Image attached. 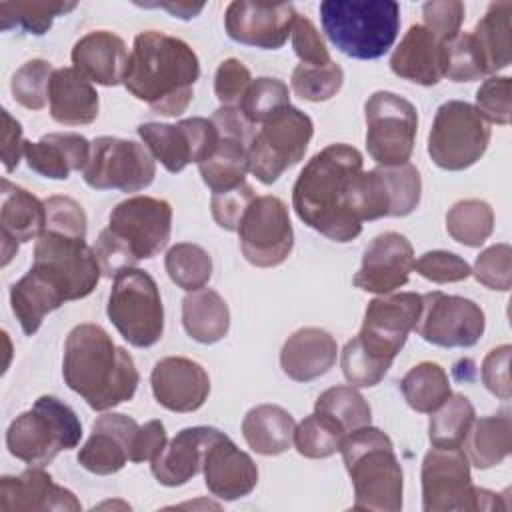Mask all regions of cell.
<instances>
[{"label": "cell", "instance_id": "6da1fadb", "mask_svg": "<svg viewBox=\"0 0 512 512\" xmlns=\"http://www.w3.org/2000/svg\"><path fill=\"white\" fill-rule=\"evenodd\" d=\"M362 154L350 144H328L300 170L292 188L298 218L334 242H352L362 232L354 208Z\"/></svg>", "mask_w": 512, "mask_h": 512}, {"label": "cell", "instance_id": "7a4b0ae2", "mask_svg": "<svg viewBox=\"0 0 512 512\" xmlns=\"http://www.w3.org/2000/svg\"><path fill=\"white\" fill-rule=\"evenodd\" d=\"M198 78L200 60L184 40L144 30L134 38L122 84L154 112L180 116L194 98Z\"/></svg>", "mask_w": 512, "mask_h": 512}, {"label": "cell", "instance_id": "3957f363", "mask_svg": "<svg viewBox=\"0 0 512 512\" xmlns=\"http://www.w3.org/2000/svg\"><path fill=\"white\" fill-rule=\"evenodd\" d=\"M62 376L96 412L132 400L140 382L132 356L92 322L74 326L66 336Z\"/></svg>", "mask_w": 512, "mask_h": 512}, {"label": "cell", "instance_id": "277c9868", "mask_svg": "<svg viewBox=\"0 0 512 512\" xmlns=\"http://www.w3.org/2000/svg\"><path fill=\"white\" fill-rule=\"evenodd\" d=\"M172 232V206L162 198L132 196L116 204L94 244V254L106 278L156 256Z\"/></svg>", "mask_w": 512, "mask_h": 512}, {"label": "cell", "instance_id": "5b68a950", "mask_svg": "<svg viewBox=\"0 0 512 512\" xmlns=\"http://www.w3.org/2000/svg\"><path fill=\"white\" fill-rule=\"evenodd\" d=\"M340 454L354 486V510H402V466L386 432L362 426L342 440Z\"/></svg>", "mask_w": 512, "mask_h": 512}, {"label": "cell", "instance_id": "8992f818", "mask_svg": "<svg viewBox=\"0 0 512 512\" xmlns=\"http://www.w3.org/2000/svg\"><path fill=\"white\" fill-rule=\"evenodd\" d=\"M318 12L328 40L356 60L384 56L400 32V4L394 0H324Z\"/></svg>", "mask_w": 512, "mask_h": 512}, {"label": "cell", "instance_id": "52a82bcc", "mask_svg": "<svg viewBox=\"0 0 512 512\" xmlns=\"http://www.w3.org/2000/svg\"><path fill=\"white\" fill-rule=\"evenodd\" d=\"M80 438L82 424L76 412L54 396H40L6 430L8 452L40 468L50 464L62 450L76 448Z\"/></svg>", "mask_w": 512, "mask_h": 512}, {"label": "cell", "instance_id": "ba28073f", "mask_svg": "<svg viewBox=\"0 0 512 512\" xmlns=\"http://www.w3.org/2000/svg\"><path fill=\"white\" fill-rule=\"evenodd\" d=\"M106 314L122 338L136 346H154L164 332V306L156 280L140 270L126 268L114 276Z\"/></svg>", "mask_w": 512, "mask_h": 512}, {"label": "cell", "instance_id": "9c48e42d", "mask_svg": "<svg viewBox=\"0 0 512 512\" xmlns=\"http://www.w3.org/2000/svg\"><path fill=\"white\" fill-rule=\"evenodd\" d=\"M490 124L464 100L444 102L434 116L428 134V154L442 170H466L486 152Z\"/></svg>", "mask_w": 512, "mask_h": 512}, {"label": "cell", "instance_id": "30bf717a", "mask_svg": "<svg viewBox=\"0 0 512 512\" xmlns=\"http://www.w3.org/2000/svg\"><path fill=\"white\" fill-rule=\"evenodd\" d=\"M312 118L296 106H286L268 118L248 146L250 172L262 184H274L284 170L298 164L312 140Z\"/></svg>", "mask_w": 512, "mask_h": 512}, {"label": "cell", "instance_id": "8fae6325", "mask_svg": "<svg viewBox=\"0 0 512 512\" xmlns=\"http://www.w3.org/2000/svg\"><path fill=\"white\" fill-rule=\"evenodd\" d=\"M32 270L42 274L64 300L86 298L98 284L102 270L86 238L44 230L34 244Z\"/></svg>", "mask_w": 512, "mask_h": 512}, {"label": "cell", "instance_id": "7c38bea8", "mask_svg": "<svg viewBox=\"0 0 512 512\" xmlns=\"http://www.w3.org/2000/svg\"><path fill=\"white\" fill-rule=\"evenodd\" d=\"M366 150L378 166H402L410 160L418 130V112L406 98L378 90L364 104Z\"/></svg>", "mask_w": 512, "mask_h": 512}, {"label": "cell", "instance_id": "4fadbf2b", "mask_svg": "<svg viewBox=\"0 0 512 512\" xmlns=\"http://www.w3.org/2000/svg\"><path fill=\"white\" fill-rule=\"evenodd\" d=\"M156 176L154 156L144 144L116 136L92 140L90 160L82 170L84 182L94 190L138 192Z\"/></svg>", "mask_w": 512, "mask_h": 512}, {"label": "cell", "instance_id": "5bb4252c", "mask_svg": "<svg viewBox=\"0 0 512 512\" xmlns=\"http://www.w3.org/2000/svg\"><path fill=\"white\" fill-rule=\"evenodd\" d=\"M238 238L244 258L252 266H280L294 246V230L286 204L272 194L256 196L238 224Z\"/></svg>", "mask_w": 512, "mask_h": 512}, {"label": "cell", "instance_id": "9a60e30c", "mask_svg": "<svg viewBox=\"0 0 512 512\" xmlns=\"http://www.w3.org/2000/svg\"><path fill=\"white\" fill-rule=\"evenodd\" d=\"M422 180L410 162L402 166H378L360 172L354 194V208L364 220L402 218L412 214L420 204Z\"/></svg>", "mask_w": 512, "mask_h": 512}, {"label": "cell", "instance_id": "2e32d148", "mask_svg": "<svg viewBox=\"0 0 512 512\" xmlns=\"http://www.w3.org/2000/svg\"><path fill=\"white\" fill-rule=\"evenodd\" d=\"M484 328V310L474 300L438 290L422 294L414 328L422 340L442 348H470L482 338Z\"/></svg>", "mask_w": 512, "mask_h": 512}, {"label": "cell", "instance_id": "e0dca14e", "mask_svg": "<svg viewBox=\"0 0 512 512\" xmlns=\"http://www.w3.org/2000/svg\"><path fill=\"white\" fill-rule=\"evenodd\" d=\"M138 136L150 154L172 174L182 172L190 162L206 160L216 144L218 130L208 118H186L178 124L144 122L138 126Z\"/></svg>", "mask_w": 512, "mask_h": 512}, {"label": "cell", "instance_id": "ac0fdd59", "mask_svg": "<svg viewBox=\"0 0 512 512\" xmlns=\"http://www.w3.org/2000/svg\"><path fill=\"white\" fill-rule=\"evenodd\" d=\"M420 478L424 512L472 510L474 484L462 448L432 446L422 460Z\"/></svg>", "mask_w": 512, "mask_h": 512}, {"label": "cell", "instance_id": "d6986e66", "mask_svg": "<svg viewBox=\"0 0 512 512\" xmlns=\"http://www.w3.org/2000/svg\"><path fill=\"white\" fill-rule=\"evenodd\" d=\"M296 10L290 2H230L224 14V28L228 36L246 46L262 50H278L288 40L296 22Z\"/></svg>", "mask_w": 512, "mask_h": 512}, {"label": "cell", "instance_id": "ffe728a7", "mask_svg": "<svg viewBox=\"0 0 512 512\" xmlns=\"http://www.w3.org/2000/svg\"><path fill=\"white\" fill-rule=\"evenodd\" d=\"M414 270V248L400 232L378 234L362 254L354 286L372 294H390L404 286Z\"/></svg>", "mask_w": 512, "mask_h": 512}, {"label": "cell", "instance_id": "44dd1931", "mask_svg": "<svg viewBox=\"0 0 512 512\" xmlns=\"http://www.w3.org/2000/svg\"><path fill=\"white\" fill-rule=\"evenodd\" d=\"M150 384L156 402L172 412H194L210 394L208 372L184 356L158 360L152 368Z\"/></svg>", "mask_w": 512, "mask_h": 512}, {"label": "cell", "instance_id": "7402d4cb", "mask_svg": "<svg viewBox=\"0 0 512 512\" xmlns=\"http://www.w3.org/2000/svg\"><path fill=\"white\" fill-rule=\"evenodd\" d=\"M0 510L2 512H40V510H82L80 500L68 488L40 466H32L18 476L0 478Z\"/></svg>", "mask_w": 512, "mask_h": 512}, {"label": "cell", "instance_id": "603a6c76", "mask_svg": "<svg viewBox=\"0 0 512 512\" xmlns=\"http://www.w3.org/2000/svg\"><path fill=\"white\" fill-rule=\"evenodd\" d=\"M138 424L126 414H102L92 424V434L78 452V462L92 474H116L130 460V446Z\"/></svg>", "mask_w": 512, "mask_h": 512}, {"label": "cell", "instance_id": "cb8c5ba5", "mask_svg": "<svg viewBox=\"0 0 512 512\" xmlns=\"http://www.w3.org/2000/svg\"><path fill=\"white\" fill-rule=\"evenodd\" d=\"M202 472L206 488L220 500L244 498L258 484V468L254 460L226 434L206 450Z\"/></svg>", "mask_w": 512, "mask_h": 512}, {"label": "cell", "instance_id": "d4e9b609", "mask_svg": "<svg viewBox=\"0 0 512 512\" xmlns=\"http://www.w3.org/2000/svg\"><path fill=\"white\" fill-rule=\"evenodd\" d=\"M224 432L212 426H192L180 430L160 454L150 460L154 478L164 486H182L192 480L204 464L206 450L216 442Z\"/></svg>", "mask_w": 512, "mask_h": 512}, {"label": "cell", "instance_id": "484cf974", "mask_svg": "<svg viewBox=\"0 0 512 512\" xmlns=\"http://www.w3.org/2000/svg\"><path fill=\"white\" fill-rule=\"evenodd\" d=\"M46 226V206L32 192L2 180V266L18 252V244L38 240Z\"/></svg>", "mask_w": 512, "mask_h": 512}, {"label": "cell", "instance_id": "4316f807", "mask_svg": "<svg viewBox=\"0 0 512 512\" xmlns=\"http://www.w3.org/2000/svg\"><path fill=\"white\" fill-rule=\"evenodd\" d=\"M338 344L322 328L306 326L296 330L280 350L284 374L296 382H310L324 376L336 362Z\"/></svg>", "mask_w": 512, "mask_h": 512}, {"label": "cell", "instance_id": "83f0119b", "mask_svg": "<svg viewBox=\"0 0 512 512\" xmlns=\"http://www.w3.org/2000/svg\"><path fill=\"white\" fill-rule=\"evenodd\" d=\"M128 52L120 36L108 30H94L76 40L72 48L74 68L90 82L116 86L126 72Z\"/></svg>", "mask_w": 512, "mask_h": 512}, {"label": "cell", "instance_id": "f1b7e54d", "mask_svg": "<svg viewBox=\"0 0 512 512\" xmlns=\"http://www.w3.org/2000/svg\"><path fill=\"white\" fill-rule=\"evenodd\" d=\"M92 142L76 132H52L38 142L24 144L28 166L44 178L66 180L70 172L84 170L90 160Z\"/></svg>", "mask_w": 512, "mask_h": 512}, {"label": "cell", "instance_id": "f546056e", "mask_svg": "<svg viewBox=\"0 0 512 512\" xmlns=\"http://www.w3.org/2000/svg\"><path fill=\"white\" fill-rule=\"evenodd\" d=\"M402 346L386 340L380 334L360 328L358 336L346 342L340 354L342 374L352 386H376L392 366Z\"/></svg>", "mask_w": 512, "mask_h": 512}, {"label": "cell", "instance_id": "4dcf8cb0", "mask_svg": "<svg viewBox=\"0 0 512 512\" xmlns=\"http://www.w3.org/2000/svg\"><path fill=\"white\" fill-rule=\"evenodd\" d=\"M50 116L64 126H84L98 118V92L74 66L58 68L48 88Z\"/></svg>", "mask_w": 512, "mask_h": 512}, {"label": "cell", "instance_id": "1f68e13d", "mask_svg": "<svg viewBox=\"0 0 512 512\" xmlns=\"http://www.w3.org/2000/svg\"><path fill=\"white\" fill-rule=\"evenodd\" d=\"M440 44L422 24H414L402 36L392 52L390 70L420 86H434L440 82Z\"/></svg>", "mask_w": 512, "mask_h": 512}, {"label": "cell", "instance_id": "d6a6232c", "mask_svg": "<svg viewBox=\"0 0 512 512\" xmlns=\"http://www.w3.org/2000/svg\"><path fill=\"white\" fill-rule=\"evenodd\" d=\"M420 310H422V294H416V292L382 294L368 302L362 328L404 346L408 334L416 328Z\"/></svg>", "mask_w": 512, "mask_h": 512}, {"label": "cell", "instance_id": "836d02e7", "mask_svg": "<svg viewBox=\"0 0 512 512\" xmlns=\"http://www.w3.org/2000/svg\"><path fill=\"white\" fill-rule=\"evenodd\" d=\"M296 422L288 410L278 404H260L246 412L242 436L246 444L262 456H278L294 442Z\"/></svg>", "mask_w": 512, "mask_h": 512}, {"label": "cell", "instance_id": "e575fe53", "mask_svg": "<svg viewBox=\"0 0 512 512\" xmlns=\"http://www.w3.org/2000/svg\"><path fill=\"white\" fill-rule=\"evenodd\" d=\"M462 450L478 470H488L502 464L512 450V416L508 410H500L492 416L474 418Z\"/></svg>", "mask_w": 512, "mask_h": 512}, {"label": "cell", "instance_id": "d590c367", "mask_svg": "<svg viewBox=\"0 0 512 512\" xmlns=\"http://www.w3.org/2000/svg\"><path fill=\"white\" fill-rule=\"evenodd\" d=\"M182 324L192 340L214 344L228 334V304L214 288L192 290L182 300Z\"/></svg>", "mask_w": 512, "mask_h": 512}, {"label": "cell", "instance_id": "8d00e7d4", "mask_svg": "<svg viewBox=\"0 0 512 512\" xmlns=\"http://www.w3.org/2000/svg\"><path fill=\"white\" fill-rule=\"evenodd\" d=\"M64 302V296L32 268L10 288L12 312L28 336L38 332L44 316L60 308Z\"/></svg>", "mask_w": 512, "mask_h": 512}, {"label": "cell", "instance_id": "74e56055", "mask_svg": "<svg viewBox=\"0 0 512 512\" xmlns=\"http://www.w3.org/2000/svg\"><path fill=\"white\" fill-rule=\"evenodd\" d=\"M510 14H512V2L508 0L492 2L472 32V38L480 50L486 74H494L506 68L512 60Z\"/></svg>", "mask_w": 512, "mask_h": 512}, {"label": "cell", "instance_id": "f35d334b", "mask_svg": "<svg viewBox=\"0 0 512 512\" xmlns=\"http://www.w3.org/2000/svg\"><path fill=\"white\" fill-rule=\"evenodd\" d=\"M198 170L212 194L228 192L244 184L246 172L250 170L248 144L218 134V144L214 152L198 164Z\"/></svg>", "mask_w": 512, "mask_h": 512}, {"label": "cell", "instance_id": "ab89813d", "mask_svg": "<svg viewBox=\"0 0 512 512\" xmlns=\"http://www.w3.org/2000/svg\"><path fill=\"white\" fill-rule=\"evenodd\" d=\"M400 390L408 406L416 412H434L450 394V380L436 362H420L400 380Z\"/></svg>", "mask_w": 512, "mask_h": 512}, {"label": "cell", "instance_id": "60d3db41", "mask_svg": "<svg viewBox=\"0 0 512 512\" xmlns=\"http://www.w3.org/2000/svg\"><path fill=\"white\" fill-rule=\"evenodd\" d=\"M430 414V444L436 448H462V442L476 418L472 402L464 394H450Z\"/></svg>", "mask_w": 512, "mask_h": 512}, {"label": "cell", "instance_id": "b9f144b4", "mask_svg": "<svg viewBox=\"0 0 512 512\" xmlns=\"http://www.w3.org/2000/svg\"><path fill=\"white\" fill-rule=\"evenodd\" d=\"M314 412L336 424L346 436L370 424L372 410L366 398L352 386H332L324 390L316 402Z\"/></svg>", "mask_w": 512, "mask_h": 512}, {"label": "cell", "instance_id": "7bdbcfd3", "mask_svg": "<svg viewBox=\"0 0 512 512\" xmlns=\"http://www.w3.org/2000/svg\"><path fill=\"white\" fill-rule=\"evenodd\" d=\"M76 8V2L62 0H28V2H0V30L12 28L24 30L26 34L42 36L48 32L56 16H64Z\"/></svg>", "mask_w": 512, "mask_h": 512}, {"label": "cell", "instance_id": "ee69618b", "mask_svg": "<svg viewBox=\"0 0 512 512\" xmlns=\"http://www.w3.org/2000/svg\"><path fill=\"white\" fill-rule=\"evenodd\" d=\"M446 230L456 242L478 248L494 230V212L484 200H460L446 212Z\"/></svg>", "mask_w": 512, "mask_h": 512}, {"label": "cell", "instance_id": "f6af8a7d", "mask_svg": "<svg viewBox=\"0 0 512 512\" xmlns=\"http://www.w3.org/2000/svg\"><path fill=\"white\" fill-rule=\"evenodd\" d=\"M164 268L178 288L192 292L208 284L212 276V258L198 244L178 242L166 252Z\"/></svg>", "mask_w": 512, "mask_h": 512}, {"label": "cell", "instance_id": "bcb514c9", "mask_svg": "<svg viewBox=\"0 0 512 512\" xmlns=\"http://www.w3.org/2000/svg\"><path fill=\"white\" fill-rule=\"evenodd\" d=\"M440 74L452 82H472L486 76L472 32H458L440 44Z\"/></svg>", "mask_w": 512, "mask_h": 512}, {"label": "cell", "instance_id": "7dc6e473", "mask_svg": "<svg viewBox=\"0 0 512 512\" xmlns=\"http://www.w3.org/2000/svg\"><path fill=\"white\" fill-rule=\"evenodd\" d=\"M346 434L318 412L306 416L294 430V446L306 458H328L340 452Z\"/></svg>", "mask_w": 512, "mask_h": 512}, {"label": "cell", "instance_id": "c3c4849f", "mask_svg": "<svg viewBox=\"0 0 512 512\" xmlns=\"http://www.w3.org/2000/svg\"><path fill=\"white\" fill-rule=\"evenodd\" d=\"M344 72L336 62L328 64H298L292 72V90L308 102H326L340 92Z\"/></svg>", "mask_w": 512, "mask_h": 512}, {"label": "cell", "instance_id": "681fc988", "mask_svg": "<svg viewBox=\"0 0 512 512\" xmlns=\"http://www.w3.org/2000/svg\"><path fill=\"white\" fill-rule=\"evenodd\" d=\"M286 106H290L288 86L278 78L262 76L250 82L238 108L252 124H264Z\"/></svg>", "mask_w": 512, "mask_h": 512}, {"label": "cell", "instance_id": "f907efd6", "mask_svg": "<svg viewBox=\"0 0 512 512\" xmlns=\"http://www.w3.org/2000/svg\"><path fill=\"white\" fill-rule=\"evenodd\" d=\"M54 68L48 60L34 58L24 62L10 80L14 100L28 110H42L48 102V88Z\"/></svg>", "mask_w": 512, "mask_h": 512}, {"label": "cell", "instance_id": "816d5d0a", "mask_svg": "<svg viewBox=\"0 0 512 512\" xmlns=\"http://www.w3.org/2000/svg\"><path fill=\"white\" fill-rule=\"evenodd\" d=\"M472 274L490 290L508 292L512 286V248L506 242L494 244L476 256Z\"/></svg>", "mask_w": 512, "mask_h": 512}, {"label": "cell", "instance_id": "f5cc1de1", "mask_svg": "<svg viewBox=\"0 0 512 512\" xmlns=\"http://www.w3.org/2000/svg\"><path fill=\"white\" fill-rule=\"evenodd\" d=\"M486 122L510 124L512 120V80L508 76H492L476 90V106Z\"/></svg>", "mask_w": 512, "mask_h": 512}, {"label": "cell", "instance_id": "db71d44e", "mask_svg": "<svg viewBox=\"0 0 512 512\" xmlns=\"http://www.w3.org/2000/svg\"><path fill=\"white\" fill-rule=\"evenodd\" d=\"M414 270L436 284L460 282L472 274L470 264L454 252L448 250H430L414 260Z\"/></svg>", "mask_w": 512, "mask_h": 512}, {"label": "cell", "instance_id": "11a10c76", "mask_svg": "<svg viewBox=\"0 0 512 512\" xmlns=\"http://www.w3.org/2000/svg\"><path fill=\"white\" fill-rule=\"evenodd\" d=\"M46 226L44 230L86 238V212L70 196H50L44 200Z\"/></svg>", "mask_w": 512, "mask_h": 512}, {"label": "cell", "instance_id": "9f6ffc18", "mask_svg": "<svg viewBox=\"0 0 512 512\" xmlns=\"http://www.w3.org/2000/svg\"><path fill=\"white\" fill-rule=\"evenodd\" d=\"M464 4L458 0H432L422 6L424 28L438 40L444 42L460 32L464 20Z\"/></svg>", "mask_w": 512, "mask_h": 512}, {"label": "cell", "instance_id": "6f0895ef", "mask_svg": "<svg viewBox=\"0 0 512 512\" xmlns=\"http://www.w3.org/2000/svg\"><path fill=\"white\" fill-rule=\"evenodd\" d=\"M250 82L252 76L246 64L238 58H226L216 68L214 94L222 106H240Z\"/></svg>", "mask_w": 512, "mask_h": 512}, {"label": "cell", "instance_id": "680465c9", "mask_svg": "<svg viewBox=\"0 0 512 512\" xmlns=\"http://www.w3.org/2000/svg\"><path fill=\"white\" fill-rule=\"evenodd\" d=\"M254 188L250 184H240L228 192H218V194H212V200H210V208H212V218L214 222L232 232V230H238V224L246 212V208L250 206V202L254 200Z\"/></svg>", "mask_w": 512, "mask_h": 512}, {"label": "cell", "instance_id": "91938a15", "mask_svg": "<svg viewBox=\"0 0 512 512\" xmlns=\"http://www.w3.org/2000/svg\"><path fill=\"white\" fill-rule=\"evenodd\" d=\"M290 36H292V48H294L296 56L300 58V64L320 66V64L330 62V52H328L320 32L316 30V26L310 22V18L298 14Z\"/></svg>", "mask_w": 512, "mask_h": 512}, {"label": "cell", "instance_id": "94428289", "mask_svg": "<svg viewBox=\"0 0 512 512\" xmlns=\"http://www.w3.org/2000/svg\"><path fill=\"white\" fill-rule=\"evenodd\" d=\"M510 344L496 346L482 360V382L484 386L498 396L500 400H510L512 384H510Z\"/></svg>", "mask_w": 512, "mask_h": 512}, {"label": "cell", "instance_id": "6125c7cd", "mask_svg": "<svg viewBox=\"0 0 512 512\" xmlns=\"http://www.w3.org/2000/svg\"><path fill=\"white\" fill-rule=\"evenodd\" d=\"M166 446V428L160 420H150L144 426H138L132 446H130V462H146L154 460L156 454Z\"/></svg>", "mask_w": 512, "mask_h": 512}, {"label": "cell", "instance_id": "be15d7a7", "mask_svg": "<svg viewBox=\"0 0 512 512\" xmlns=\"http://www.w3.org/2000/svg\"><path fill=\"white\" fill-rule=\"evenodd\" d=\"M212 124L216 126L220 136L226 138H236L244 144L250 146L252 138H254V124L242 114V110L238 106H220L214 114H212Z\"/></svg>", "mask_w": 512, "mask_h": 512}, {"label": "cell", "instance_id": "e7e4bbea", "mask_svg": "<svg viewBox=\"0 0 512 512\" xmlns=\"http://www.w3.org/2000/svg\"><path fill=\"white\" fill-rule=\"evenodd\" d=\"M2 162L6 172H12L20 164V156L24 154V144L26 140L22 138V126L12 114L4 108L2 110Z\"/></svg>", "mask_w": 512, "mask_h": 512}, {"label": "cell", "instance_id": "03108f58", "mask_svg": "<svg viewBox=\"0 0 512 512\" xmlns=\"http://www.w3.org/2000/svg\"><path fill=\"white\" fill-rule=\"evenodd\" d=\"M138 6H146V8H164L168 10L174 18H182V20H190L196 18L204 4H190V2H152V4H138Z\"/></svg>", "mask_w": 512, "mask_h": 512}]
</instances>
